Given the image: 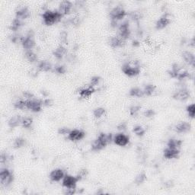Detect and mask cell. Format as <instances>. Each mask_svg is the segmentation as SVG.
I'll use <instances>...</instances> for the list:
<instances>
[{
	"label": "cell",
	"instance_id": "obj_1",
	"mask_svg": "<svg viewBox=\"0 0 195 195\" xmlns=\"http://www.w3.org/2000/svg\"><path fill=\"white\" fill-rule=\"evenodd\" d=\"M113 138L111 133L106 134L104 133H101L98 135L97 139L93 142L92 145V149L94 151L102 150L104 147H106L107 144L113 141Z\"/></svg>",
	"mask_w": 195,
	"mask_h": 195
},
{
	"label": "cell",
	"instance_id": "obj_2",
	"mask_svg": "<svg viewBox=\"0 0 195 195\" xmlns=\"http://www.w3.org/2000/svg\"><path fill=\"white\" fill-rule=\"evenodd\" d=\"M43 21L46 25H53L55 23L59 22L61 21V18H63V15L58 10L51 11L47 10L43 13Z\"/></svg>",
	"mask_w": 195,
	"mask_h": 195
},
{
	"label": "cell",
	"instance_id": "obj_3",
	"mask_svg": "<svg viewBox=\"0 0 195 195\" xmlns=\"http://www.w3.org/2000/svg\"><path fill=\"white\" fill-rule=\"evenodd\" d=\"M122 71L127 76L133 77L139 74L140 66L138 60H133L131 63H124L122 67Z\"/></svg>",
	"mask_w": 195,
	"mask_h": 195
},
{
	"label": "cell",
	"instance_id": "obj_4",
	"mask_svg": "<svg viewBox=\"0 0 195 195\" xmlns=\"http://www.w3.org/2000/svg\"><path fill=\"white\" fill-rule=\"evenodd\" d=\"M169 75L171 77L175 78L179 80H182L186 78H191V73L183 67H180L179 64L174 63L172 67V70L169 71Z\"/></svg>",
	"mask_w": 195,
	"mask_h": 195
},
{
	"label": "cell",
	"instance_id": "obj_5",
	"mask_svg": "<svg viewBox=\"0 0 195 195\" xmlns=\"http://www.w3.org/2000/svg\"><path fill=\"white\" fill-rule=\"evenodd\" d=\"M130 34H131V31H130V29L129 21H124V22H122L120 24L119 27H118L117 36L121 38V39L126 41V40L130 38Z\"/></svg>",
	"mask_w": 195,
	"mask_h": 195
},
{
	"label": "cell",
	"instance_id": "obj_6",
	"mask_svg": "<svg viewBox=\"0 0 195 195\" xmlns=\"http://www.w3.org/2000/svg\"><path fill=\"white\" fill-rule=\"evenodd\" d=\"M13 175L8 168H2L0 172V180L2 185L9 186L13 182Z\"/></svg>",
	"mask_w": 195,
	"mask_h": 195
},
{
	"label": "cell",
	"instance_id": "obj_7",
	"mask_svg": "<svg viewBox=\"0 0 195 195\" xmlns=\"http://www.w3.org/2000/svg\"><path fill=\"white\" fill-rule=\"evenodd\" d=\"M26 108L33 112H39L42 109V101L37 99L25 100Z\"/></svg>",
	"mask_w": 195,
	"mask_h": 195
},
{
	"label": "cell",
	"instance_id": "obj_8",
	"mask_svg": "<svg viewBox=\"0 0 195 195\" xmlns=\"http://www.w3.org/2000/svg\"><path fill=\"white\" fill-rule=\"evenodd\" d=\"M126 15H127L126 11L124 10L121 6L119 5L114 7L110 12V18H111V20L117 21L118 20L123 19V18L126 16Z\"/></svg>",
	"mask_w": 195,
	"mask_h": 195
},
{
	"label": "cell",
	"instance_id": "obj_9",
	"mask_svg": "<svg viewBox=\"0 0 195 195\" xmlns=\"http://www.w3.org/2000/svg\"><path fill=\"white\" fill-rule=\"evenodd\" d=\"M172 20V16L169 13H165L159 20L156 24V27L157 29H162L168 26Z\"/></svg>",
	"mask_w": 195,
	"mask_h": 195
},
{
	"label": "cell",
	"instance_id": "obj_10",
	"mask_svg": "<svg viewBox=\"0 0 195 195\" xmlns=\"http://www.w3.org/2000/svg\"><path fill=\"white\" fill-rule=\"evenodd\" d=\"M79 182L77 178L74 176L70 175H65L63 179V185L66 188H76V184Z\"/></svg>",
	"mask_w": 195,
	"mask_h": 195
},
{
	"label": "cell",
	"instance_id": "obj_11",
	"mask_svg": "<svg viewBox=\"0 0 195 195\" xmlns=\"http://www.w3.org/2000/svg\"><path fill=\"white\" fill-rule=\"evenodd\" d=\"M20 42L22 44L23 47L27 50H31L35 45V41L34 40V38L33 37L28 36V35H27L26 37L21 36Z\"/></svg>",
	"mask_w": 195,
	"mask_h": 195
},
{
	"label": "cell",
	"instance_id": "obj_12",
	"mask_svg": "<svg viewBox=\"0 0 195 195\" xmlns=\"http://www.w3.org/2000/svg\"><path fill=\"white\" fill-rule=\"evenodd\" d=\"M73 3L70 1H63L60 3L59 5V9L58 11L60 12L61 15L63 16V15H68L70 13V12L72 11L73 9Z\"/></svg>",
	"mask_w": 195,
	"mask_h": 195
},
{
	"label": "cell",
	"instance_id": "obj_13",
	"mask_svg": "<svg viewBox=\"0 0 195 195\" xmlns=\"http://www.w3.org/2000/svg\"><path fill=\"white\" fill-rule=\"evenodd\" d=\"M129 140H130V139H129L128 136L124 134V133H118L113 138L114 143L119 146H127L129 143Z\"/></svg>",
	"mask_w": 195,
	"mask_h": 195
},
{
	"label": "cell",
	"instance_id": "obj_14",
	"mask_svg": "<svg viewBox=\"0 0 195 195\" xmlns=\"http://www.w3.org/2000/svg\"><path fill=\"white\" fill-rule=\"evenodd\" d=\"M85 132L81 130H70L68 134V139L72 141H79L85 137Z\"/></svg>",
	"mask_w": 195,
	"mask_h": 195
},
{
	"label": "cell",
	"instance_id": "obj_15",
	"mask_svg": "<svg viewBox=\"0 0 195 195\" xmlns=\"http://www.w3.org/2000/svg\"><path fill=\"white\" fill-rule=\"evenodd\" d=\"M190 97V92H188V89L186 88H181L180 90L175 92L173 95V98L175 100H179V101H185V100L188 99Z\"/></svg>",
	"mask_w": 195,
	"mask_h": 195
},
{
	"label": "cell",
	"instance_id": "obj_16",
	"mask_svg": "<svg viewBox=\"0 0 195 195\" xmlns=\"http://www.w3.org/2000/svg\"><path fill=\"white\" fill-rule=\"evenodd\" d=\"M65 176L63 170L60 168H56V169L53 170L50 174V179L53 182H60L62 180Z\"/></svg>",
	"mask_w": 195,
	"mask_h": 195
},
{
	"label": "cell",
	"instance_id": "obj_17",
	"mask_svg": "<svg viewBox=\"0 0 195 195\" xmlns=\"http://www.w3.org/2000/svg\"><path fill=\"white\" fill-rule=\"evenodd\" d=\"M179 150L178 149H171L166 148L164 150V157L165 159H177L179 156Z\"/></svg>",
	"mask_w": 195,
	"mask_h": 195
},
{
	"label": "cell",
	"instance_id": "obj_18",
	"mask_svg": "<svg viewBox=\"0 0 195 195\" xmlns=\"http://www.w3.org/2000/svg\"><path fill=\"white\" fill-rule=\"evenodd\" d=\"M109 44L113 48H117L123 47L125 44V41L118 36H113L109 39Z\"/></svg>",
	"mask_w": 195,
	"mask_h": 195
},
{
	"label": "cell",
	"instance_id": "obj_19",
	"mask_svg": "<svg viewBox=\"0 0 195 195\" xmlns=\"http://www.w3.org/2000/svg\"><path fill=\"white\" fill-rule=\"evenodd\" d=\"M182 57H183V59L185 60V61L188 64V65L194 67L195 57H194V55L190 51L183 52V53H182Z\"/></svg>",
	"mask_w": 195,
	"mask_h": 195
},
{
	"label": "cell",
	"instance_id": "obj_20",
	"mask_svg": "<svg viewBox=\"0 0 195 195\" xmlns=\"http://www.w3.org/2000/svg\"><path fill=\"white\" fill-rule=\"evenodd\" d=\"M15 15H16V18H19V19H26L30 16V12L27 7L19 8L15 12Z\"/></svg>",
	"mask_w": 195,
	"mask_h": 195
},
{
	"label": "cell",
	"instance_id": "obj_21",
	"mask_svg": "<svg viewBox=\"0 0 195 195\" xmlns=\"http://www.w3.org/2000/svg\"><path fill=\"white\" fill-rule=\"evenodd\" d=\"M95 92H96V89L94 88V87L89 85V86L86 87V88H81L79 90V96L82 98H87L90 97Z\"/></svg>",
	"mask_w": 195,
	"mask_h": 195
},
{
	"label": "cell",
	"instance_id": "obj_22",
	"mask_svg": "<svg viewBox=\"0 0 195 195\" xmlns=\"http://www.w3.org/2000/svg\"><path fill=\"white\" fill-rule=\"evenodd\" d=\"M53 55L58 60H61L67 55V49L64 46L60 45L53 51Z\"/></svg>",
	"mask_w": 195,
	"mask_h": 195
},
{
	"label": "cell",
	"instance_id": "obj_23",
	"mask_svg": "<svg viewBox=\"0 0 195 195\" xmlns=\"http://www.w3.org/2000/svg\"><path fill=\"white\" fill-rule=\"evenodd\" d=\"M175 130L178 133H186L191 130V124L188 122H181L175 126Z\"/></svg>",
	"mask_w": 195,
	"mask_h": 195
},
{
	"label": "cell",
	"instance_id": "obj_24",
	"mask_svg": "<svg viewBox=\"0 0 195 195\" xmlns=\"http://www.w3.org/2000/svg\"><path fill=\"white\" fill-rule=\"evenodd\" d=\"M38 68L40 71L48 72L50 71L53 68L52 64L47 60H42L39 63L38 66Z\"/></svg>",
	"mask_w": 195,
	"mask_h": 195
},
{
	"label": "cell",
	"instance_id": "obj_25",
	"mask_svg": "<svg viewBox=\"0 0 195 195\" xmlns=\"http://www.w3.org/2000/svg\"><path fill=\"white\" fill-rule=\"evenodd\" d=\"M21 121H22V118L19 115H17V116H14L11 117L9 119V122H8V124H9V126L11 128H15V127H18L20 124H21Z\"/></svg>",
	"mask_w": 195,
	"mask_h": 195
},
{
	"label": "cell",
	"instance_id": "obj_26",
	"mask_svg": "<svg viewBox=\"0 0 195 195\" xmlns=\"http://www.w3.org/2000/svg\"><path fill=\"white\" fill-rule=\"evenodd\" d=\"M182 140H179V139H170L168 140L167 146H168V148L171 149H178L180 148L181 146H182Z\"/></svg>",
	"mask_w": 195,
	"mask_h": 195
},
{
	"label": "cell",
	"instance_id": "obj_27",
	"mask_svg": "<svg viewBox=\"0 0 195 195\" xmlns=\"http://www.w3.org/2000/svg\"><path fill=\"white\" fill-rule=\"evenodd\" d=\"M22 24L23 23L21 19H19V18H14L13 21H12V24H11L10 26V29L12 31H18V29L20 28V27H21Z\"/></svg>",
	"mask_w": 195,
	"mask_h": 195
},
{
	"label": "cell",
	"instance_id": "obj_28",
	"mask_svg": "<svg viewBox=\"0 0 195 195\" xmlns=\"http://www.w3.org/2000/svg\"><path fill=\"white\" fill-rule=\"evenodd\" d=\"M24 56H25V58L29 61V62L34 63L35 62V61H37V60H38V55H37L34 52L32 51L31 50H27V51L25 52Z\"/></svg>",
	"mask_w": 195,
	"mask_h": 195
},
{
	"label": "cell",
	"instance_id": "obj_29",
	"mask_svg": "<svg viewBox=\"0 0 195 195\" xmlns=\"http://www.w3.org/2000/svg\"><path fill=\"white\" fill-rule=\"evenodd\" d=\"M156 89V85H152V84H149V85H146L144 88V89L143 90V91L144 95L147 96H150L155 92Z\"/></svg>",
	"mask_w": 195,
	"mask_h": 195
},
{
	"label": "cell",
	"instance_id": "obj_30",
	"mask_svg": "<svg viewBox=\"0 0 195 195\" xmlns=\"http://www.w3.org/2000/svg\"><path fill=\"white\" fill-rule=\"evenodd\" d=\"M130 96H133V97H138L140 98L142 96H144L143 91L142 89L139 88H133L130 90V92H129Z\"/></svg>",
	"mask_w": 195,
	"mask_h": 195
},
{
	"label": "cell",
	"instance_id": "obj_31",
	"mask_svg": "<svg viewBox=\"0 0 195 195\" xmlns=\"http://www.w3.org/2000/svg\"><path fill=\"white\" fill-rule=\"evenodd\" d=\"M26 144V139L23 137H18L14 141L13 146L15 149H20L24 146Z\"/></svg>",
	"mask_w": 195,
	"mask_h": 195
},
{
	"label": "cell",
	"instance_id": "obj_32",
	"mask_svg": "<svg viewBox=\"0 0 195 195\" xmlns=\"http://www.w3.org/2000/svg\"><path fill=\"white\" fill-rule=\"evenodd\" d=\"M146 180V175L144 172H141L139 175H137V176L135 179V184L137 185H140L143 183H144Z\"/></svg>",
	"mask_w": 195,
	"mask_h": 195
},
{
	"label": "cell",
	"instance_id": "obj_33",
	"mask_svg": "<svg viewBox=\"0 0 195 195\" xmlns=\"http://www.w3.org/2000/svg\"><path fill=\"white\" fill-rule=\"evenodd\" d=\"M133 132L138 136H143L144 134H145V129L140 125H136L133 127Z\"/></svg>",
	"mask_w": 195,
	"mask_h": 195
},
{
	"label": "cell",
	"instance_id": "obj_34",
	"mask_svg": "<svg viewBox=\"0 0 195 195\" xmlns=\"http://www.w3.org/2000/svg\"><path fill=\"white\" fill-rule=\"evenodd\" d=\"M32 124H33V119L31 117H24L22 118V121H21V124L25 128H30L31 127Z\"/></svg>",
	"mask_w": 195,
	"mask_h": 195
},
{
	"label": "cell",
	"instance_id": "obj_35",
	"mask_svg": "<svg viewBox=\"0 0 195 195\" xmlns=\"http://www.w3.org/2000/svg\"><path fill=\"white\" fill-rule=\"evenodd\" d=\"M106 110L105 109L103 108V107H98V108H96L94 110V112H93V114H94L95 117L96 118H100L102 116H104V114H105Z\"/></svg>",
	"mask_w": 195,
	"mask_h": 195
},
{
	"label": "cell",
	"instance_id": "obj_36",
	"mask_svg": "<svg viewBox=\"0 0 195 195\" xmlns=\"http://www.w3.org/2000/svg\"><path fill=\"white\" fill-rule=\"evenodd\" d=\"M14 107L16 109H19V110H24L26 108V102L25 100H18L14 104Z\"/></svg>",
	"mask_w": 195,
	"mask_h": 195
},
{
	"label": "cell",
	"instance_id": "obj_37",
	"mask_svg": "<svg viewBox=\"0 0 195 195\" xmlns=\"http://www.w3.org/2000/svg\"><path fill=\"white\" fill-rule=\"evenodd\" d=\"M186 110L188 114V117L193 119V118L194 117V114H195L194 104H189L188 106H187Z\"/></svg>",
	"mask_w": 195,
	"mask_h": 195
},
{
	"label": "cell",
	"instance_id": "obj_38",
	"mask_svg": "<svg viewBox=\"0 0 195 195\" xmlns=\"http://www.w3.org/2000/svg\"><path fill=\"white\" fill-rule=\"evenodd\" d=\"M53 71L56 73V74L59 75H63L66 73V68L64 66L62 65H57L53 67Z\"/></svg>",
	"mask_w": 195,
	"mask_h": 195
},
{
	"label": "cell",
	"instance_id": "obj_39",
	"mask_svg": "<svg viewBox=\"0 0 195 195\" xmlns=\"http://www.w3.org/2000/svg\"><path fill=\"white\" fill-rule=\"evenodd\" d=\"M140 109H141L140 106H139V105L133 106V107H130V114L133 117H136V115L139 114Z\"/></svg>",
	"mask_w": 195,
	"mask_h": 195
},
{
	"label": "cell",
	"instance_id": "obj_40",
	"mask_svg": "<svg viewBox=\"0 0 195 195\" xmlns=\"http://www.w3.org/2000/svg\"><path fill=\"white\" fill-rule=\"evenodd\" d=\"M129 15H130V18H131L133 21H136V22H137V21H139V19H140L141 16H142L140 14V12H136V11H135V12H131L130 14H129Z\"/></svg>",
	"mask_w": 195,
	"mask_h": 195
},
{
	"label": "cell",
	"instance_id": "obj_41",
	"mask_svg": "<svg viewBox=\"0 0 195 195\" xmlns=\"http://www.w3.org/2000/svg\"><path fill=\"white\" fill-rule=\"evenodd\" d=\"M12 157L9 155L8 153H2L1 158H0V161H1V163H7L9 161L12 160Z\"/></svg>",
	"mask_w": 195,
	"mask_h": 195
},
{
	"label": "cell",
	"instance_id": "obj_42",
	"mask_svg": "<svg viewBox=\"0 0 195 195\" xmlns=\"http://www.w3.org/2000/svg\"><path fill=\"white\" fill-rule=\"evenodd\" d=\"M60 39L62 44H68V34L66 31H62L60 35Z\"/></svg>",
	"mask_w": 195,
	"mask_h": 195
},
{
	"label": "cell",
	"instance_id": "obj_43",
	"mask_svg": "<svg viewBox=\"0 0 195 195\" xmlns=\"http://www.w3.org/2000/svg\"><path fill=\"white\" fill-rule=\"evenodd\" d=\"M69 22L75 26H78L81 24V18L79 16H75L69 20Z\"/></svg>",
	"mask_w": 195,
	"mask_h": 195
},
{
	"label": "cell",
	"instance_id": "obj_44",
	"mask_svg": "<svg viewBox=\"0 0 195 195\" xmlns=\"http://www.w3.org/2000/svg\"><path fill=\"white\" fill-rule=\"evenodd\" d=\"M101 79L99 77V76H94V77H92L91 79V82H90V85L92 87L94 86H96V85H98V84L100 83V82H101Z\"/></svg>",
	"mask_w": 195,
	"mask_h": 195
},
{
	"label": "cell",
	"instance_id": "obj_45",
	"mask_svg": "<svg viewBox=\"0 0 195 195\" xmlns=\"http://www.w3.org/2000/svg\"><path fill=\"white\" fill-rule=\"evenodd\" d=\"M87 175H88V171H87V169H82L81 171H79V174L76 175V178H77V179L79 181L82 180L83 178H85V176H87Z\"/></svg>",
	"mask_w": 195,
	"mask_h": 195
},
{
	"label": "cell",
	"instance_id": "obj_46",
	"mask_svg": "<svg viewBox=\"0 0 195 195\" xmlns=\"http://www.w3.org/2000/svg\"><path fill=\"white\" fill-rule=\"evenodd\" d=\"M70 130L69 128H67V127H62V128H60L59 130H58L59 134L67 135V136H68V134L70 133Z\"/></svg>",
	"mask_w": 195,
	"mask_h": 195
},
{
	"label": "cell",
	"instance_id": "obj_47",
	"mask_svg": "<svg viewBox=\"0 0 195 195\" xmlns=\"http://www.w3.org/2000/svg\"><path fill=\"white\" fill-rule=\"evenodd\" d=\"M155 114H156V112H155V110H153V109H149V110H146V111L144 112V116L146 117H152L154 116Z\"/></svg>",
	"mask_w": 195,
	"mask_h": 195
},
{
	"label": "cell",
	"instance_id": "obj_48",
	"mask_svg": "<svg viewBox=\"0 0 195 195\" xmlns=\"http://www.w3.org/2000/svg\"><path fill=\"white\" fill-rule=\"evenodd\" d=\"M23 96L26 98V100L33 99L34 98V95L32 93L29 92H23Z\"/></svg>",
	"mask_w": 195,
	"mask_h": 195
},
{
	"label": "cell",
	"instance_id": "obj_49",
	"mask_svg": "<svg viewBox=\"0 0 195 195\" xmlns=\"http://www.w3.org/2000/svg\"><path fill=\"white\" fill-rule=\"evenodd\" d=\"M53 104V101L50 98H47V99H44L42 101V104L43 106H50Z\"/></svg>",
	"mask_w": 195,
	"mask_h": 195
},
{
	"label": "cell",
	"instance_id": "obj_50",
	"mask_svg": "<svg viewBox=\"0 0 195 195\" xmlns=\"http://www.w3.org/2000/svg\"><path fill=\"white\" fill-rule=\"evenodd\" d=\"M67 60L69 62H74L76 60V56L75 54L67 55Z\"/></svg>",
	"mask_w": 195,
	"mask_h": 195
},
{
	"label": "cell",
	"instance_id": "obj_51",
	"mask_svg": "<svg viewBox=\"0 0 195 195\" xmlns=\"http://www.w3.org/2000/svg\"><path fill=\"white\" fill-rule=\"evenodd\" d=\"M117 129L118 130H120V131H124V130H126V129H127V124L124 122L121 123V124L117 126Z\"/></svg>",
	"mask_w": 195,
	"mask_h": 195
},
{
	"label": "cell",
	"instance_id": "obj_52",
	"mask_svg": "<svg viewBox=\"0 0 195 195\" xmlns=\"http://www.w3.org/2000/svg\"><path fill=\"white\" fill-rule=\"evenodd\" d=\"M76 191V188H67V191H66L65 194H75Z\"/></svg>",
	"mask_w": 195,
	"mask_h": 195
},
{
	"label": "cell",
	"instance_id": "obj_53",
	"mask_svg": "<svg viewBox=\"0 0 195 195\" xmlns=\"http://www.w3.org/2000/svg\"><path fill=\"white\" fill-rule=\"evenodd\" d=\"M173 185L174 184H173V182L172 181H168V182H166L164 183V186L166 188H171L173 186Z\"/></svg>",
	"mask_w": 195,
	"mask_h": 195
},
{
	"label": "cell",
	"instance_id": "obj_54",
	"mask_svg": "<svg viewBox=\"0 0 195 195\" xmlns=\"http://www.w3.org/2000/svg\"><path fill=\"white\" fill-rule=\"evenodd\" d=\"M41 92V94H42V96H44V97H47V96H49V93H48V92H47V91H44V90H42V91Z\"/></svg>",
	"mask_w": 195,
	"mask_h": 195
},
{
	"label": "cell",
	"instance_id": "obj_55",
	"mask_svg": "<svg viewBox=\"0 0 195 195\" xmlns=\"http://www.w3.org/2000/svg\"><path fill=\"white\" fill-rule=\"evenodd\" d=\"M133 47H138V46L139 45V42H138L137 41H133Z\"/></svg>",
	"mask_w": 195,
	"mask_h": 195
},
{
	"label": "cell",
	"instance_id": "obj_56",
	"mask_svg": "<svg viewBox=\"0 0 195 195\" xmlns=\"http://www.w3.org/2000/svg\"><path fill=\"white\" fill-rule=\"evenodd\" d=\"M189 44L191 46V47H194V44H194V38H192V39H191V42L189 43Z\"/></svg>",
	"mask_w": 195,
	"mask_h": 195
}]
</instances>
